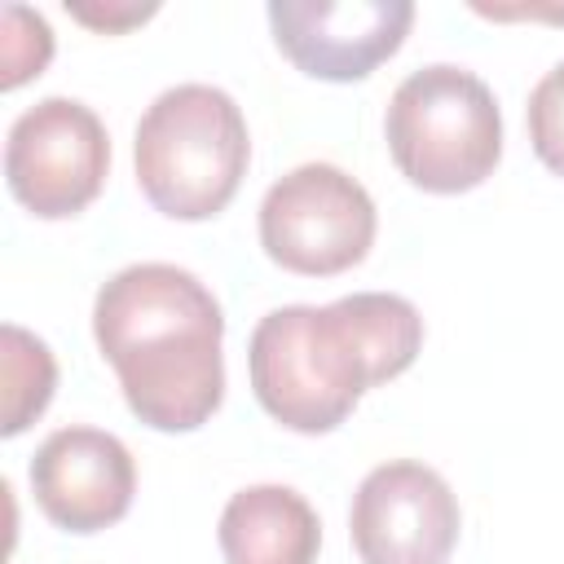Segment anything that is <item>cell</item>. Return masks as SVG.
I'll return each mask as SVG.
<instances>
[{"label": "cell", "instance_id": "30bf717a", "mask_svg": "<svg viewBox=\"0 0 564 564\" xmlns=\"http://www.w3.org/2000/svg\"><path fill=\"white\" fill-rule=\"evenodd\" d=\"M317 546V511L286 485L238 489L220 511V551L229 564H313Z\"/></svg>", "mask_w": 564, "mask_h": 564}, {"label": "cell", "instance_id": "8fae6325", "mask_svg": "<svg viewBox=\"0 0 564 564\" xmlns=\"http://www.w3.org/2000/svg\"><path fill=\"white\" fill-rule=\"evenodd\" d=\"M0 361H4V436H18L53 397L57 383V366L44 339H35L22 326H4L0 330Z\"/></svg>", "mask_w": 564, "mask_h": 564}, {"label": "cell", "instance_id": "6da1fadb", "mask_svg": "<svg viewBox=\"0 0 564 564\" xmlns=\"http://www.w3.org/2000/svg\"><path fill=\"white\" fill-rule=\"evenodd\" d=\"M423 348V317L405 295L357 291L335 304H286L251 330L256 401L291 432L339 427L366 388L397 379Z\"/></svg>", "mask_w": 564, "mask_h": 564}, {"label": "cell", "instance_id": "3957f363", "mask_svg": "<svg viewBox=\"0 0 564 564\" xmlns=\"http://www.w3.org/2000/svg\"><path fill=\"white\" fill-rule=\"evenodd\" d=\"M247 119L225 88L176 84L150 101L137 123V181L172 220L216 216L247 172Z\"/></svg>", "mask_w": 564, "mask_h": 564}, {"label": "cell", "instance_id": "4fadbf2b", "mask_svg": "<svg viewBox=\"0 0 564 564\" xmlns=\"http://www.w3.org/2000/svg\"><path fill=\"white\" fill-rule=\"evenodd\" d=\"M529 141L533 154L555 176H564V62L551 66L529 93Z\"/></svg>", "mask_w": 564, "mask_h": 564}, {"label": "cell", "instance_id": "52a82bcc", "mask_svg": "<svg viewBox=\"0 0 564 564\" xmlns=\"http://www.w3.org/2000/svg\"><path fill=\"white\" fill-rule=\"evenodd\" d=\"M348 529L361 564H445L458 542V498L441 471L397 458L357 485Z\"/></svg>", "mask_w": 564, "mask_h": 564}, {"label": "cell", "instance_id": "8992f818", "mask_svg": "<svg viewBox=\"0 0 564 564\" xmlns=\"http://www.w3.org/2000/svg\"><path fill=\"white\" fill-rule=\"evenodd\" d=\"M110 167V137L101 119L75 97H44L22 110L9 128L4 145V176L13 198L44 216L62 220L84 212Z\"/></svg>", "mask_w": 564, "mask_h": 564}, {"label": "cell", "instance_id": "9c48e42d", "mask_svg": "<svg viewBox=\"0 0 564 564\" xmlns=\"http://www.w3.org/2000/svg\"><path fill=\"white\" fill-rule=\"evenodd\" d=\"M137 467L119 436L101 427H62L31 458L40 511L70 533H97L132 507Z\"/></svg>", "mask_w": 564, "mask_h": 564}, {"label": "cell", "instance_id": "5bb4252c", "mask_svg": "<svg viewBox=\"0 0 564 564\" xmlns=\"http://www.w3.org/2000/svg\"><path fill=\"white\" fill-rule=\"evenodd\" d=\"M79 22H88V26H101V31H119V26H128V22H141V18H150L154 13V4H132V9H88V4H75L70 9Z\"/></svg>", "mask_w": 564, "mask_h": 564}, {"label": "cell", "instance_id": "ba28073f", "mask_svg": "<svg viewBox=\"0 0 564 564\" xmlns=\"http://www.w3.org/2000/svg\"><path fill=\"white\" fill-rule=\"evenodd\" d=\"M414 22L410 0H269L278 48L313 79L348 84L388 62Z\"/></svg>", "mask_w": 564, "mask_h": 564}, {"label": "cell", "instance_id": "277c9868", "mask_svg": "<svg viewBox=\"0 0 564 564\" xmlns=\"http://www.w3.org/2000/svg\"><path fill=\"white\" fill-rule=\"evenodd\" d=\"M388 150L401 176L427 194L476 189L502 154L489 84L449 62L405 75L388 101Z\"/></svg>", "mask_w": 564, "mask_h": 564}, {"label": "cell", "instance_id": "7a4b0ae2", "mask_svg": "<svg viewBox=\"0 0 564 564\" xmlns=\"http://www.w3.org/2000/svg\"><path fill=\"white\" fill-rule=\"evenodd\" d=\"M93 335L132 414L154 432L203 427L225 397L216 295L176 264H128L93 304Z\"/></svg>", "mask_w": 564, "mask_h": 564}, {"label": "cell", "instance_id": "5b68a950", "mask_svg": "<svg viewBox=\"0 0 564 564\" xmlns=\"http://www.w3.org/2000/svg\"><path fill=\"white\" fill-rule=\"evenodd\" d=\"M260 242L291 273L330 278L366 260L375 242V203L335 163H304L269 185L260 203Z\"/></svg>", "mask_w": 564, "mask_h": 564}, {"label": "cell", "instance_id": "7c38bea8", "mask_svg": "<svg viewBox=\"0 0 564 564\" xmlns=\"http://www.w3.org/2000/svg\"><path fill=\"white\" fill-rule=\"evenodd\" d=\"M0 18H4V31H0L4 75H0V84L4 88H18L22 79L40 75L44 62L53 57V31H48V22L40 13L22 9V4H4Z\"/></svg>", "mask_w": 564, "mask_h": 564}]
</instances>
